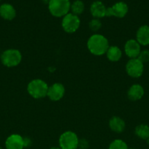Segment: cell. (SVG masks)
<instances>
[{
    "label": "cell",
    "mask_w": 149,
    "mask_h": 149,
    "mask_svg": "<svg viewBox=\"0 0 149 149\" xmlns=\"http://www.w3.org/2000/svg\"><path fill=\"white\" fill-rule=\"evenodd\" d=\"M126 71L129 77L132 78H139L141 77L144 71V64L138 59H129L126 65Z\"/></svg>",
    "instance_id": "obj_7"
},
{
    "label": "cell",
    "mask_w": 149,
    "mask_h": 149,
    "mask_svg": "<svg viewBox=\"0 0 149 149\" xmlns=\"http://www.w3.org/2000/svg\"><path fill=\"white\" fill-rule=\"evenodd\" d=\"M70 10H72V13L75 15L78 16L79 15H81L84 12L85 4L83 1L81 0H75L71 4Z\"/></svg>",
    "instance_id": "obj_19"
},
{
    "label": "cell",
    "mask_w": 149,
    "mask_h": 149,
    "mask_svg": "<svg viewBox=\"0 0 149 149\" xmlns=\"http://www.w3.org/2000/svg\"><path fill=\"white\" fill-rule=\"evenodd\" d=\"M22 61V55L18 49H8L1 55V61L5 66L12 68L17 66Z\"/></svg>",
    "instance_id": "obj_4"
},
{
    "label": "cell",
    "mask_w": 149,
    "mask_h": 149,
    "mask_svg": "<svg viewBox=\"0 0 149 149\" xmlns=\"http://www.w3.org/2000/svg\"><path fill=\"white\" fill-rule=\"evenodd\" d=\"M0 1H1V0H0Z\"/></svg>",
    "instance_id": "obj_30"
},
{
    "label": "cell",
    "mask_w": 149,
    "mask_h": 149,
    "mask_svg": "<svg viewBox=\"0 0 149 149\" xmlns=\"http://www.w3.org/2000/svg\"><path fill=\"white\" fill-rule=\"evenodd\" d=\"M65 94V88L61 83H54L48 87L47 96L53 101H58L63 98Z\"/></svg>",
    "instance_id": "obj_10"
},
{
    "label": "cell",
    "mask_w": 149,
    "mask_h": 149,
    "mask_svg": "<svg viewBox=\"0 0 149 149\" xmlns=\"http://www.w3.org/2000/svg\"><path fill=\"white\" fill-rule=\"evenodd\" d=\"M89 29L92 31H98L99 29L102 27V23H101L100 20L98 18H93L91 20H90L89 23Z\"/></svg>",
    "instance_id": "obj_21"
},
{
    "label": "cell",
    "mask_w": 149,
    "mask_h": 149,
    "mask_svg": "<svg viewBox=\"0 0 149 149\" xmlns=\"http://www.w3.org/2000/svg\"><path fill=\"white\" fill-rule=\"evenodd\" d=\"M109 127L111 130L116 133H121L124 132L126 127L125 122L123 119L118 116H112L109 121Z\"/></svg>",
    "instance_id": "obj_16"
},
{
    "label": "cell",
    "mask_w": 149,
    "mask_h": 149,
    "mask_svg": "<svg viewBox=\"0 0 149 149\" xmlns=\"http://www.w3.org/2000/svg\"><path fill=\"white\" fill-rule=\"evenodd\" d=\"M135 135L142 140H147L149 138V126L145 124L137 125L135 127Z\"/></svg>",
    "instance_id": "obj_18"
},
{
    "label": "cell",
    "mask_w": 149,
    "mask_h": 149,
    "mask_svg": "<svg viewBox=\"0 0 149 149\" xmlns=\"http://www.w3.org/2000/svg\"><path fill=\"white\" fill-rule=\"evenodd\" d=\"M128 11V5L124 1H118L114 4L112 7H107L106 16L107 17L114 16L118 18H122L127 15Z\"/></svg>",
    "instance_id": "obj_8"
},
{
    "label": "cell",
    "mask_w": 149,
    "mask_h": 149,
    "mask_svg": "<svg viewBox=\"0 0 149 149\" xmlns=\"http://www.w3.org/2000/svg\"><path fill=\"white\" fill-rule=\"evenodd\" d=\"M89 147V141L85 138H82V139H79L78 143V148L80 149H88Z\"/></svg>",
    "instance_id": "obj_23"
},
{
    "label": "cell",
    "mask_w": 149,
    "mask_h": 149,
    "mask_svg": "<svg viewBox=\"0 0 149 149\" xmlns=\"http://www.w3.org/2000/svg\"><path fill=\"white\" fill-rule=\"evenodd\" d=\"M145 90L143 86L139 84H132L127 92V96L129 99L132 101H137L143 97Z\"/></svg>",
    "instance_id": "obj_14"
},
{
    "label": "cell",
    "mask_w": 149,
    "mask_h": 149,
    "mask_svg": "<svg viewBox=\"0 0 149 149\" xmlns=\"http://www.w3.org/2000/svg\"><path fill=\"white\" fill-rule=\"evenodd\" d=\"M139 60L143 63V64L145 63H147L149 61V50L148 49H143L141 50L140 53L139 54L138 57H137Z\"/></svg>",
    "instance_id": "obj_22"
},
{
    "label": "cell",
    "mask_w": 149,
    "mask_h": 149,
    "mask_svg": "<svg viewBox=\"0 0 149 149\" xmlns=\"http://www.w3.org/2000/svg\"><path fill=\"white\" fill-rule=\"evenodd\" d=\"M41 1H42V2L43 3V4H49V2H50V1H51V0H41Z\"/></svg>",
    "instance_id": "obj_25"
},
{
    "label": "cell",
    "mask_w": 149,
    "mask_h": 149,
    "mask_svg": "<svg viewBox=\"0 0 149 149\" xmlns=\"http://www.w3.org/2000/svg\"><path fill=\"white\" fill-rule=\"evenodd\" d=\"M0 149H3L2 148H1V147H0Z\"/></svg>",
    "instance_id": "obj_28"
},
{
    "label": "cell",
    "mask_w": 149,
    "mask_h": 149,
    "mask_svg": "<svg viewBox=\"0 0 149 149\" xmlns=\"http://www.w3.org/2000/svg\"><path fill=\"white\" fill-rule=\"evenodd\" d=\"M6 149H23V138L18 134H13L5 141Z\"/></svg>",
    "instance_id": "obj_11"
},
{
    "label": "cell",
    "mask_w": 149,
    "mask_h": 149,
    "mask_svg": "<svg viewBox=\"0 0 149 149\" xmlns=\"http://www.w3.org/2000/svg\"><path fill=\"white\" fill-rule=\"evenodd\" d=\"M124 52L129 59L137 58L141 52V45L136 39H129L124 45Z\"/></svg>",
    "instance_id": "obj_9"
},
{
    "label": "cell",
    "mask_w": 149,
    "mask_h": 149,
    "mask_svg": "<svg viewBox=\"0 0 149 149\" xmlns=\"http://www.w3.org/2000/svg\"><path fill=\"white\" fill-rule=\"evenodd\" d=\"M50 149H61L59 148V147H52V148H51Z\"/></svg>",
    "instance_id": "obj_26"
},
{
    "label": "cell",
    "mask_w": 149,
    "mask_h": 149,
    "mask_svg": "<svg viewBox=\"0 0 149 149\" xmlns=\"http://www.w3.org/2000/svg\"><path fill=\"white\" fill-rule=\"evenodd\" d=\"M108 59L112 62H117L122 57V51L117 46H110L106 52Z\"/></svg>",
    "instance_id": "obj_17"
},
{
    "label": "cell",
    "mask_w": 149,
    "mask_h": 149,
    "mask_svg": "<svg viewBox=\"0 0 149 149\" xmlns=\"http://www.w3.org/2000/svg\"><path fill=\"white\" fill-rule=\"evenodd\" d=\"M58 143L61 149H77L79 138L72 131H66L60 135Z\"/></svg>",
    "instance_id": "obj_5"
},
{
    "label": "cell",
    "mask_w": 149,
    "mask_h": 149,
    "mask_svg": "<svg viewBox=\"0 0 149 149\" xmlns=\"http://www.w3.org/2000/svg\"><path fill=\"white\" fill-rule=\"evenodd\" d=\"M0 16L6 20H12L15 17L16 10L12 4L4 3L0 6Z\"/></svg>",
    "instance_id": "obj_15"
},
{
    "label": "cell",
    "mask_w": 149,
    "mask_h": 149,
    "mask_svg": "<svg viewBox=\"0 0 149 149\" xmlns=\"http://www.w3.org/2000/svg\"><path fill=\"white\" fill-rule=\"evenodd\" d=\"M109 149H129L127 144L120 139L114 140L109 146Z\"/></svg>",
    "instance_id": "obj_20"
},
{
    "label": "cell",
    "mask_w": 149,
    "mask_h": 149,
    "mask_svg": "<svg viewBox=\"0 0 149 149\" xmlns=\"http://www.w3.org/2000/svg\"><path fill=\"white\" fill-rule=\"evenodd\" d=\"M48 85L45 81L39 79H33L28 84L27 91L32 97L41 99L47 96Z\"/></svg>",
    "instance_id": "obj_2"
},
{
    "label": "cell",
    "mask_w": 149,
    "mask_h": 149,
    "mask_svg": "<svg viewBox=\"0 0 149 149\" xmlns=\"http://www.w3.org/2000/svg\"><path fill=\"white\" fill-rule=\"evenodd\" d=\"M23 144H24V148H29V147H30L32 144V141L31 140V138H28V137L23 138Z\"/></svg>",
    "instance_id": "obj_24"
},
{
    "label": "cell",
    "mask_w": 149,
    "mask_h": 149,
    "mask_svg": "<svg viewBox=\"0 0 149 149\" xmlns=\"http://www.w3.org/2000/svg\"><path fill=\"white\" fill-rule=\"evenodd\" d=\"M107 7L101 1H95L91 4L90 13L93 18L100 19L106 16Z\"/></svg>",
    "instance_id": "obj_12"
},
{
    "label": "cell",
    "mask_w": 149,
    "mask_h": 149,
    "mask_svg": "<svg viewBox=\"0 0 149 149\" xmlns=\"http://www.w3.org/2000/svg\"><path fill=\"white\" fill-rule=\"evenodd\" d=\"M129 149H136V148H129Z\"/></svg>",
    "instance_id": "obj_29"
},
{
    "label": "cell",
    "mask_w": 149,
    "mask_h": 149,
    "mask_svg": "<svg viewBox=\"0 0 149 149\" xmlns=\"http://www.w3.org/2000/svg\"><path fill=\"white\" fill-rule=\"evenodd\" d=\"M109 47L108 39L102 34L95 33L91 36L88 39V49L91 53L94 55L100 56L106 54Z\"/></svg>",
    "instance_id": "obj_1"
},
{
    "label": "cell",
    "mask_w": 149,
    "mask_h": 149,
    "mask_svg": "<svg viewBox=\"0 0 149 149\" xmlns=\"http://www.w3.org/2000/svg\"><path fill=\"white\" fill-rule=\"evenodd\" d=\"M80 26V20L77 15L70 13L63 17L61 21V26L65 32L68 33H73L78 30Z\"/></svg>",
    "instance_id": "obj_6"
},
{
    "label": "cell",
    "mask_w": 149,
    "mask_h": 149,
    "mask_svg": "<svg viewBox=\"0 0 149 149\" xmlns=\"http://www.w3.org/2000/svg\"><path fill=\"white\" fill-rule=\"evenodd\" d=\"M48 5V10L53 16L61 17L68 14L71 3L70 0H51Z\"/></svg>",
    "instance_id": "obj_3"
},
{
    "label": "cell",
    "mask_w": 149,
    "mask_h": 149,
    "mask_svg": "<svg viewBox=\"0 0 149 149\" xmlns=\"http://www.w3.org/2000/svg\"><path fill=\"white\" fill-rule=\"evenodd\" d=\"M136 40L142 46L149 45V26L143 25L136 32Z\"/></svg>",
    "instance_id": "obj_13"
},
{
    "label": "cell",
    "mask_w": 149,
    "mask_h": 149,
    "mask_svg": "<svg viewBox=\"0 0 149 149\" xmlns=\"http://www.w3.org/2000/svg\"><path fill=\"white\" fill-rule=\"evenodd\" d=\"M146 142H147V144L149 146V138H148L147 140H146Z\"/></svg>",
    "instance_id": "obj_27"
}]
</instances>
